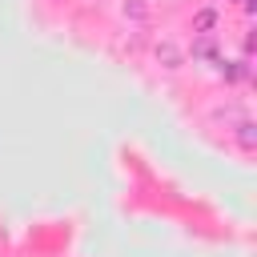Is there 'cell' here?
<instances>
[{
    "instance_id": "cell-1",
    "label": "cell",
    "mask_w": 257,
    "mask_h": 257,
    "mask_svg": "<svg viewBox=\"0 0 257 257\" xmlns=\"http://www.w3.org/2000/svg\"><path fill=\"white\" fill-rule=\"evenodd\" d=\"M124 16H137V20H145V16H149V0H133V4H124Z\"/></svg>"
}]
</instances>
